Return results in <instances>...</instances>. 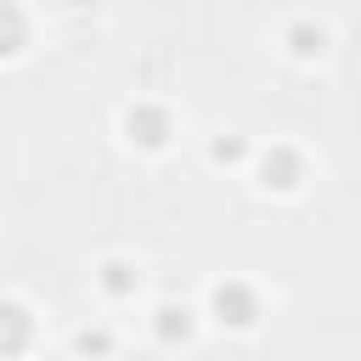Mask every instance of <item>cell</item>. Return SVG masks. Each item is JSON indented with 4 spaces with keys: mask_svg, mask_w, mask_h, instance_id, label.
<instances>
[{
    "mask_svg": "<svg viewBox=\"0 0 361 361\" xmlns=\"http://www.w3.org/2000/svg\"><path fill=\"white\" fill-rule=\"evenodd\" d=\"M124 135H130V147L158 152V147H169L175 118H169V107H158V102H130V107H124Z\"/></svg>",
    "mask_w": 361,
    "mask_h": 361,
    "instance_id": "obj_2",
    "label": "cell"
},
{
    "mask_svg": "<svg viewBox=\"0 0 361 361\" xmlns=\"http://www.w3.org/2000/svg\"><path fill=\"white\" fill-rule=\"evenodd\" d=\"M243 152H248V141H243V135H220V141L209 147V158H214V164H237Z\"/></svg>",
    "mask_w": 361,
    "mask_h": 361,
    "instance_id": "obj_9",
    "label": "cell"
},
{
    "mask_svg": "<svg viewBox=\"0 0 361 361\" xmlns=\"http://www.w3.org/2000/svg\"><path fill=\"white\" fill-rule=\"evenodd\" d=\"M209 316H214L220 327H254V322H259V293H254L243 276H226V282H214V293H209Z\"/></svg>",
    "mask_w": 361,
    "mask_h": 361,
    "instance_id": "obj_1",
    "label": "cell"
},
{
    "mask_svg": "<svg viewBox=\"0 0 361 361\" xmlns=\"http://www.w3.org/2000/svg\"><path fill=\"white\" fill-rule=\"evenodd\" d=\"M34 344V316L23 310V305H11V299H0V361H11V355H23Z\"/></svg>",
    "mask_w": 361,
    "mask_h": 361,
    "instance_id": "obj_4",
    "label": "cell"
},
{
    "mask_svg": "<svg viewBox=\"0 0 361 361\" xmlns=\"http://www.w3.org/2000/svg\"><path fill=\"white\" fill-rule=\"evenodd\" d=\"M305 180V158L293 152V147H271L265 158H259V186L265 192H293Z\"/></svg>",
    "mask_w": 361,
    "mask_h": 361,
    "instance_id": "obj_3",
    "label": "cell"
},
{
    "mask_svg": "<svg viewBox=\"0 0 361 361\" xmlns=\"http://www.w3.org/2000/svg\"><path fill=\"white\" fill-rule=\"evenodd\" d=\"M79 350H85V355H107L113 338H107V333H79Z\"/></svg>",
    "mask_w": 361,
    "mask_h": 361,
    "instance_id": "obj_10",
    "label": "cell"
},
{
    "mask_svg": "<svg viewBox=\"0 0 361 361\" xmlns=\"http://www.w3.org/2000/svg\"><path fill=\"white\" fill-rule=\"evenodd\" d=\"M288 39H293V56H322V45H327V34L316 23H293Z\"/></svg>",
    "mask_w": 361,
    "mask_h": 361,
    "instance_id": "obj_8",
    "label": "cell"
},
{
    "mask_svg": "<svg viewBox=\"0 0 361 361\" xmlns=\"http://www.w3.org/2000/svg\"><path fill=\"white\" fill-rule=\"evenodd\" d=\"M23 45H28V11L0 0V56H17Z\"/></svg>",
    "mask_w": 361,
    "mask_h": 361,
    "instance_id": "obj_7",
    "label": "cell"
},
{
    "mask_svg": "<svg viewBox=\"0 0 361 361\" xmlns=\"http://www.w3.org/2000/svg\"><path fill=\"white\" fill-rule=\"evenodd\" d=\"M152 333H158V344H186L192 338V310L186 305H158L152 310Z\"/></svg>",
    "mask_w": 361,
    "mask_h": 361,
    "instance_id": "obj_6",
    "label": "cell"
},
{
    "mask_svg": "<svg viewBox=\"0 0 361 361\" xmlns=\"http://www.w3.org/2000/svg\"><path fill=\"white\" fill-rule=\"evenodd\" d=\"M96 282H102V293H107V299H130V293L141 288V271H135L130 259H102Z\"/></svg>",
    "mask_w": 361,
    "mask_h": 361,
    "instance_id": "obj_5",
    "label": "cell"
}]
</instances>
